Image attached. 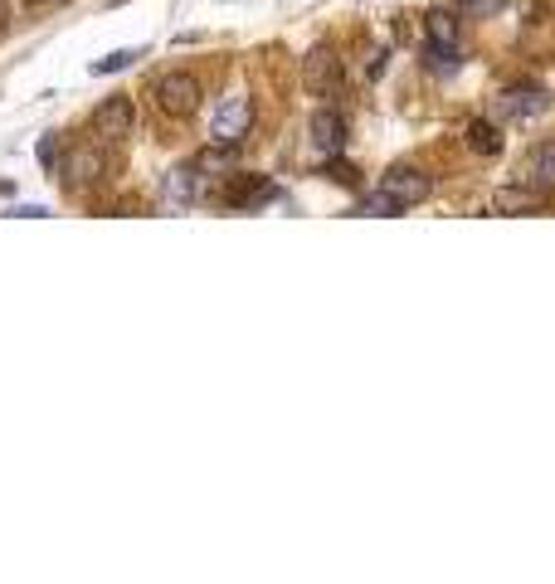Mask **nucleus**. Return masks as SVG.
Returning a JSON list of instances; mask_svg holds the SVG:
<instances>
[{
  "label": "nucleus",
  "instance_id": "obj_1",
  "mask_svg": "<svg viewBox=\"0 0 555 584\" xmlns=\"http://www.w3.org/2000/svg\"><path fill=\"white\" fill-rule=\"evenodd\" d=\"M249 127H254V103L244 93H234L210 117V142H215V151H234V146H244Z\"/></svg>",
  "mask_w": 555,
  "mask_h": 584
},
{
  "label": "nucleus",
  "instance_id": "obj_2",
  "mask_svg": "<svg viewBox=\"0 0 555 584\" xmlns=\"http://www.w3.org/2000/svg\"><path fill=\"white\" fill-rule=\"evenodd\" d=\"M151 98H156V108L166 112V117H195L200 108V83H195V73H166V78H156V88H151Z\"/></svg>",
  "mask_w": 555,
  "mask_h": 584
},
{
  "label": "nucleus",
  "instance_id": "obj_3",
  "mask_svg": "<svg viewBox=\"0 0 555 584\" xmlns=\"http://www.w3.org/2000/svg\"><path fill=\"white\" fill-rule=\"evenodd\" d=\"M429 171H419V166H390L385 176H380V195L395 205V210H409V205H419V200H429Z\"/></svg>",
  "mask_w": 555,
  "mask_h": 584
},
{
  "label": "nucleus",
  "instance_id": "obj_4",
  "mask_svg": "<svg viewBox=\"0 0 555 584\" xmlns=\"http://www.w3.org/2000/svg\"><path fill=\"white\" fill-rule=\"evenodd\" d=\"M302 83L317 93V98H336L341 93V59L332 49H312L307 64H302Z\"/></svg>",
  "mask_w": 555,
  "mask_h": 584
},
{
  "label": "nucleus",
  "instance_id": "obj_5",
  "mask_svg": "<svg viewBox=\"0 0 555 584\" xmlns=\"http://www.w3.org/2000/svg\"><path fill=\"white\" fill-rule=\"evenodd\" d=\"M546 108H551L546 88H531V83H517V88H507L497 98V117H507V122H531V117H541Z\"/></svg>",
  "mask_w": 555,
  "mask_h": 584
},
{
  "label": "nucleus",
  "instance_id": "obj_6",
  "mask_svg": "<svg viewBox=\"0 0 555 584\" xmlns=\"http://www.w3.org/2000/svg\"><path fill=\"white\" fill-rule=\"evenodd\" d=\"M132 122H137V108H132V98H108L103 108L93 112V127H98V137L103 142H127L132 137Z\"/></svg>",
  "mask_w": 555,
  "mask_h": 584
},
{
  "label": "nucleus",
  "instance_id": "obj_7",
  "mask_svg": "<svg viewBox=\"0 0 555 584\" xmlns=\"http://www.w3.org/2000/svg\"><path fill=\"white\" fill-rule=\"evenodd\" d=\"M59 176H64V185H69V190L93 185L98 176H103V151H98V146H88V142L74 146V151L64 156V171H59Z\"/></svg>",
  "mask_w": 555,
  "mask_h": 584
},
{
  "label": "nucleus",
  "instance_id": "obj_8",
  "mask_svg": "<svg viewBox=\"0 0 555 584\" xmlns=\"http://www.w3.org/2000/svg\"><path fill=\"white\" fill-rule=\"evenodd\" d=\"M521 185L526 190H555V142H541L526 151V161H521Z\"/></svg>",
  "mask_w": 555,
  "mask_h": 584
},
{
  "label": "nucleus",
  "instance_id": "obj_9",
  "mask_svg": "<svg viewBox=\"0 0 555 584\" xmlns=\"http://www.w3.org/2000/svg\"><path fill=\"white\" fill-rule=\"evenodd\" d=\"M195 200H200V176H195V166L166 171V181H161V205H166V210H190Z\"/></svg>",
  "mask_w": 555,
  "mask_h": 584
},
{
  "label": "nucleus",
  "instance_id": "obj_10",
  "mask_svg": "<svg viewBox=\"0 0 555 584\" xmlns=\"http://www.w3.org/2000/svg\"><path fill=\"white\" fill-rule=\"evenodd\" d=\"M220 200H224V205H234V210H254V205H268V200H278V185H273V181H259V176H244V181L229 185Z\"/></svg>",
  "mask_w": 555,
  "mask_h": 584
},
{
  "label": "nucleus",
  "instance_id": "obj_11",
  "mask_svg": "<svg viewBox=\"0 0 555 584\" xmlns=\"http://www.w3.org/2000/svg\"><path fill=\"white\" fill-rule=\"evenodd\" d=\"M307 127H312V142L322 146V151H341V146H346V122H341L336 108H317Z\"/></svg>",
  "mask_w": 555,
  "mask_h": 584
},
{
  "label": "nucleus",
  "instance_id": "obj_12",
  "mask_svg": "<svg viewBox=\"0 0 555 584\" xmlns=\"http://www.w3.org/2000/svg\"><path fill=\"white\" fill-rule=\"evenodd\" d=\"M468 146H473L478 156H497V151H502V132H497V122L478 117V122L468 127Z\"/></svg>",
  "mask_w": 555,
  "mask_h": 584
},
{
  "label": "nucleus",
  "instance_id": "obj_13",
  "mask_svg": "<svg viewBox=\"0 0 555 584\" xmlns=\"http://www.w3.org/2000/svg\"><path fill=\"white\" fill-rule=\"evenodd\" d=\"M546 200H541V190H526V195H517V190H497L492 195V210H541Z\"/></svg>",
  "mask_w": 555,
  "mask_h": 584
},
{
  "label": "nucleus",
  "instance_id": "obj_14",
  "mask_svg": "<svg viewBox=\"0 0 555 584\" xmlns=\"http://www.w3.org/2000/svg\"><path fill=\"white\" fill-rule=\"evenodd\" d=\"M424 30H429V44H453V39H458V20H453L448 10H434V15L424 20Z\"/></svg>",
  "mask_w": 555,
  "mask_h": 584
},
{
  "label": "nucleus",
  "instance_id": "obj_15",
  "mask_svg": "<svg viewBox=\"0 0 555 584\" xmlns=\"http://www.w3.org/2000/svg\"><path fill=\"white\" fill-rule=\"evenodd\" d=\"M142 59V49H112L108 59H93V73L103 78V73H122V69H132Z\"/></svg>",
  "mask_w": 555,
  "mask_h": 584
},
{
  "label": "nucleus",
  "instance_id": "obj_16",
  "mask_svg": "<svg viewBox=\"0 0 555 584\" xmlns=\"http://www.w3.org/2000/svg\"><path fill=\"white\" fill-rule=\"evenodd\" d=\"M507 0H458V15H497Z\"/></svg>",
  "mask_w": 555,
  "mask_h": 584
},
{
  "label": "nucleus",
  "instance_id": "obj_17",
  "mask_svg": "<svg viewBox=\"0 0 555 584\" xmlns=\"http://www.w3.org/2000/svg\"><path fill=\"white\" fill-rule=\"evenodd\" d=\"M54 161H59V142L44 137V142H39V166H54Z\"/></svg>",
  "mask_w": 555,
  "mask_h": 584
},
{
  "label": "nucleus",
  "instance_id": "obj_18",
  "mask_svg": "<svg viewBox=\"0 0 555 584\" xmlns=\"http://www.w3.org/2000/svg\"><path fill=\"white\" fill-rule=\"evenodd\" d=\"M385 59H390L385 49H375V54L366 59V73H370V78H380V73H385Z\"/></svg>",
  "mask_w": 555,
  "mask_h": 584
},
{
  "label": "nucleus",
  "instance_id": "obj_19",
  "mask_svg": "<svg viewBox=\"0 0 555 584\" xmlns=\"http://www.w3.org/2000/svg\"><path fill=\"white\" fill-rule=\"evenodd\" d=\"M25 5H59V0H25Z\"/></svg>",
  "mask_w": 555,
  "mask_h": 584
},
{
  "label": "nucleus",
  "instance_id": "obj_20",
  "mask_svg": "<svg viewBox=\"0 0 555 584\" xmlns=\"http://www.w3.org/2000/svg\"><path fill=\"white\" fill-rule=\"evenodd\" d=\"M0 25H5V0H0Z\"/></svg>",
  "mask_w": 555,
  "mask_h": 584
}]
</instances>
